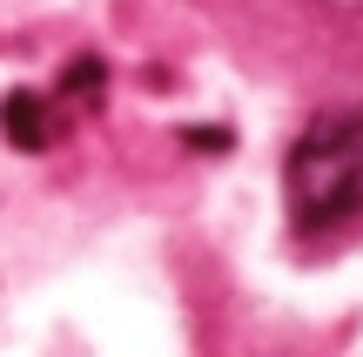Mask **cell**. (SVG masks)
<instances>
[{"instance_id":"cell-1","label":"cell","mask_w":363,"mask_h":357,"mask_svg":"<svg viewBox=\"0 0 363 357\" xmlns=\"http://www.w3.org/2000/svg\"><path fill=\"white\" fill-rule=\"evenodd\" d=\"M296 229H337L363 209V108H330L296 135L283 162Z\"/></svg>"},{"instance_id":"cell-2","label":"cell","mask_w":363,"mask_h":357,"mask_svg":"<svg viewBox=\"0 0 363 357\" xmlns=\"http://www.w3.org/2000/svg\"><path fill=\"white\" fill-rule=\"evenodd\" d=\"M0 135H7L21 155H34V148L54 142V101L34 88H13L7 101H0Z\"/></svg>"},{"instance_id":"cell-3","label":"cell","mask_w":363,"mask_h":357,"mask_svg":"<svg viewBox=\"0 0 363 357\" xmlns=\"http://www.w3.org/2000/svg\"><path fill=\"white\" fill-rule=\"evenodd\" d=\"M101 88H108V61L101 54H74V61L61 67V94L67 101H94Z\"/></svg>"}]
</instances>
